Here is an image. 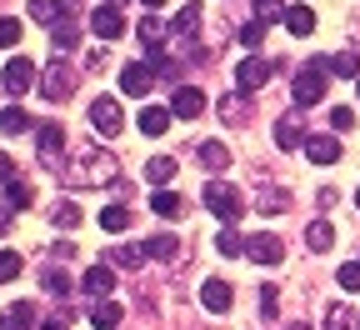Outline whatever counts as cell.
Returning <instances> with one entry per match:
<instances>
[{
	"instance_id": "1",
	"label": "cell",
	"mask_w": 360,
	"mask_h": 330,
	"mask_svg": "<svg viewBox=\"0 0 360 330\" xmlns=\"http://www.w3.org/2000/svg\"><path fill=\"white\" fill-rule=\"evenodd\" d=\"M115 180H120V165H115L110 151L80 146V151L70 156V185H115Z\"/></svg>"
},
{
	"instance_id": "2",
	"label": "cell",
	"mask_w": 360,
	"mask_h": 330,
	"mask_svg": "<svg viewBox=\"0 0 360 330\" xmlns=\"http://www.w3.org/2000/svg\"><path fill=\"white\" fill-rule=\"evenodd\" d=\"M326 85H330V70H326V56L321 61H305L295 70V110L315 106V101H326Z\"/></svg>"
},
{
	"instance_id": "3",
	"label": "cell",
	"mask_w": 360,
	"mask_h": 330,
	"mask_svg": "<svg viewBox=\"0 0 360 330\" xmlns=\"http://www.w3.org/2000/svg\"><path fill=\"white\" fill-rule=\"evenodd\" d=\"M205 205L220 225H236L240 220V191L231 180H205Z\"/></svg>"
},
{
	"instance_id": "4",
	"label": "cell",
	"mask_w": 360,
	"mask_h": 330,
	"mask_svg": "<svg viewBox=\"0 0 360 330\" xmlns=\"http://www.w3.org/2000/svg\"><path fill=\"white\" fill-rule=\"evenodd\" d=\"M35 156H40V170H60V160H65V130L56 120L35 125Z\"/></svg>"
},
{
	"instance_id": "5",
	"label": "cell",
	"mask_w": 360,
	"mask_h": 330,
	"mask_svg": "<svg viewBox=\"0 0 360 330\" xmlns=\"http://www.w3.org/2000/svg\"><path fill=\"white\" fill-rule=\"evenodd\" d=\"M70 90H75L70 61H51V65H45V75H40V96H45V101H65Z\"/></svg>"
},
{
	"instance_id": "6",
	"label": "cell",
	"mask_w": 360,
	"mask_h": 330,
	"mask_svg": "<svg viewBox=\"0 0 360 330\" xmlns=\"http://www.w3.org/2000/svg\"><path fill=\"white\" fill-rule=\"evenodd\" d=\"M245 255H250L255 265H281V260H285V241H281V235H270V230H260V235H250V241H245Z\"/></svg>"
},
{
	"instance_id": "7",
	"label": "cell",
	"mask_w": 360,
	"mask_h": 330,
	"mask_svg": "<svg viewBox=\"0 0 360 330\" xmlns=\"http://www.w3.org/2000/svg\"><path fill=\"white\" fill-rule=\"evenodd\" d=\"M90 125H96L105 140H110V135H120V125H125V110H120V101L101 96L96 106H90Z\"/></svg>"
},
{
	"instance_id": "8",
	"label": "cell",
	"mask_w": 360,
	"mask_h": 330,
	"mask_svg": "<svg viewBox=\"0 0 360 330\" xmlns=\"http://www.w3.org/2000/svg\"><path fill=\"white\" fill-rule=\"evenodd\" d=\"M265 80H270V61L250 56V61L236 65V90H240V96H255V90H265Z\"/></svg>"
},
{
	"instance_id": "9",
	"label": "cell",
	"mask_w": 360,
	"mask_h": 330,
	"mask_svg": "<svg viewBox=\"0 0 360 330\" xmlns=\"http://www.w3.org/2000/svg\"><path fill=\"white\" fill-rule=\"evenodd\" d=\"M90 30H96L101 40L125 35V15H120V6H96V11H90Z\"/></svg>"
},
{
	"instance_id": "10",
	"label": "cell",
	"mask_w": 360,
	"mask_h": 330,
	"mask_svg": "<svg viewBox=\"0 0 360 330\" xmlns=\"http://www.w3.org/2000/svg\"><path fill=\"white\" fill-rule=\"evenodd\" d=\"M35 80H40V75H35V61L15 56V61L6 65V96H25V90H30Z\"/></svg>"
},
{
	"instance_id": "11",
	"label": "cell",
	"mask_w": 360,
	"mask_h": 330,
	"mask_svg": "<svg viewBox=\"0 0 360 330\" xmlns=\"http://www.w3.org/2000/svg\"><path fill=\"white\" fill-rule=\"evenodd\" d=\"M231 300H236L231 280H205V286H200V305H205L210 315H225V310H231Z\"/></svg>"
},
{
	"instance_id": "12",
	"label": "cell",
	"mask_w": 360,
	"mask_h": 330,
	"mask_svg": "<svg viewBox=\"0 0 360 330\" xmlns=\"http://www.w3.org/2000/svg\"><path fill=\"white\" fill-rule=\"evenodd\" d=\"M80 291H85L90 300H105V296L115 291V270H110V265H90L85 280H80Z\"/></svg>"
},
{
	"instance_id": "13",
	"label": "cell",
	"mask_w": 360,
	"mask_h": 330,
	"mask_svg": "<svg viewBox=\"0 0 360 330\" xmlns=\"http://www.w3.org/2000/svg\"><path fill=\"white\" fill-rule=\"evenodd\" d=\"M150 65H141V61H130V65H120V90H125V96H135V101H141L146 96V90H150Z\"/></svg>"
},
{
	"instance_id": "14",
	"label": "cell",
	"mask_w": 360,
	"mask_h": 330,
	"mask_svg": "<svg viewBox=\"0 0 360 330\" xmlns=\"http://www.w3.org/2000/svg\"><path fill=\"white\" fill-rule=\"evenodd\" d=\"M200 110H205V96H200L195 85H180L175 96H170V115H180V120H195Z\"/></svg>"
},
{
	"instance_id": "15",
	"label": "cell",
	"mask_w": 360,
	"mask_h": 330,
	"mask_svg": "<svg viewBox=\"0 0 360 330\" xmlns=\"http://www.w3.org/2000/svg\"><path fill=\"white\" fill-rule=\"evenodd\" d=\"M305 156H310V165H335V160H340V140H330V135H305Z\"/></svg>"
},
{
	"instance_id": "16",
	"label": "cell",
	"mask_w": 360,
	"mask_h": 330,
	"mask_svg": "<svg viewBox=\"0 0 360 330\" xmlns=\"http://www.w3.org/2000/svg\"><path fill=\"white\" fill-rule=\"evenodd\" d=\"M276 146H281V151H295V146H305V130H300V110H285V115L276 120Z\"/></svg>"
},
{
	"instance_id": "17",
	"label": "cell",
	"mask_w": 360,
	"mask_h": 330,
	"mask_svg": "<svg viewBox=\"0 0 360 330\" xmlns=\"http://www.w3.org/2000/svg\"><path fill=\"white\" fill-rule=\"evenodd\" d=\"M255 205H260V215H281V210L290 205V196L281 191L276 180H260V191H255Z\"/></svg>"
},
{
	"instance_id": "18",
	"label": "cell",
	"mask_w": 360,
	"mask_h": 330,
	"mask_svg": "<svg viewBox=\"0 0 360 330\" xmlns=\"http://www.w3.org/2000/svg\"><path fill=\"white\" fill-rule=\"evenodd\" d=\"M195 156H200V165H205L210 175H220L225 165H231V151H225L220 140H200V151H195Z\"/></svg>"
},
{
	"instance_id": "19",
	"label": "cell",
	"mask_w": 360,
	"mask_h": 330,
	"mask_svg": "<svg viewBox=\"0 0 360 330\" xmlns=\"http://www.w3.org/2000/svg\"><path fill=\"white\" fill-rule=\"evenodd\" d=\"M70 11V0H30V20H40V25H51L56 30V20Z\"/></svg>"
},
{
	"instance_id": "20",
	"label": "cell",
	"mask_w": 360,
	"mask_h": 330,
	"mask_svg": "<svg viewBox=\"0 0 360 330\" xmlns=\"http://www.w3.org/2000/svg\"><path fill=\"white\" fill-rule=\"evenodd\" d=\"M120 300H96V305H90V325H96V330H115L120 325Z\"/></svg>"
},
{
	"instance_id": "21",
	"label": "cell",
	"mask_w": 360,
	"mask_h": 330,
	"mask_svg": "<svg viewBox=\"0 0 360 330\" xmlns=\"http://www.w3.org/2000/svg\"><path fill=\"white\" fill-rule=\"evenodd\" d=\"M30 325H35V305H25V300H15L0 315V330H30Z\"/></svg>"
},
{
	"instance_id": "22",
	"label": "cell",
	"mask_w": 360,
	"mask_h": 330,
	"mask_svg": "<svg viewBox=\"0 0 360 330\" xmlns=\"http://www.w3.org/2000/svg\"><path fill=\"white\" fill-rule=\"evenodd\" d=\"M141 40L150 45V51H160V45L170 40V20H160V15H146V20H141Z\"/></svg>"
},
{
	"instance_id": "23",
	"label": "cell",
	"mask_w": 360,
	"mask_h": 330,
	"mask_svg": "<svg viewBox=\"0 0 360 330\" xmlns=\"http://www.w3.org/2000/svg\"><path fill=\"white\" fill-rule=\"evenodd\" d=\"M305 246H310V250H330V246H335V225H330V220H310Z\"/></svg>"
},
{
	"instance_id": "24",
	"label": "cell",
	"mask_w": 360,
	"mask_h": 330,
	"mask_svg": "<svg viewBox=\"0 0 360 330\" xmlns=\"http://www.w3.org/2000/svg\"><path fill=\"white\" fill-rule=\"evenodd\" d=\"M150 210L165 215V220H175V215H186V201H180L175 191H155V196H150Z\"/></svg>"
},
{
	"instance_id": "25",
	"label": "cell",
	"mask_w": 360,
	"mask_h": 330,
	"mask_svg": "<svg viewBox=\"0 0 360 330\" xmlns=\"http://www.w3.org/2000/svg\"><path fill=\"white\" fill-rule=\"evenodd\" d=\"M285 30H290V35H310V30H315V11H310V6H290V11H285Z\"/></svg>"
},
{
	"instance_id": "26",
	"label": "cell",
	"mask_w": 360,
	"mask_h": 330,
	"mask_svg": "<svg viewBox=\"0 0 360 330\" xmlns=\"http://www.w3.org/2000/svg\"><path fill=\"white\" fill-rule=\"evenodd\" d=\"M326 70H330V75H340V80H360V61H355L350 51H340V56H326Z\"/></svg>"
},
{
	"instance_id": "27",
	"label": "cell",
	"mask_w": 360,
	"mask_h": 330,
	"mask_svg": "<svg viewBox=\"0 0 360 330\" xmlns=\"http://www.w3.org/2000/svg\"><path fill=\"white\" fill-rule=\"evenodd\" d=\"M141 130H146V135H165V130H170V110L146 106V110H141Z\"/></svg>"
},
{
	"instance_id": "28",
	"label": "cell",
	"mask_w": 360,
	"mask_h": 330,
	"mask_svg": "<svg viewBox=\"0 0 360 330\" xmlns=\"http://www.w3.org/2000/svg\"><path fill=\"white\" fill-rule=\"evenodd\" d=\"M110 260H115L120 270H141V265L150 260V250H146V246H120V250H115Z\"/></svg>"
},
{
	"instance_id": "29",
	"label": "cell",
	"mask_w": 360,
	"mask_h": 330,
	"mask_svg": "<svg viewBox=\"0 0 360 330\" xmlns=\"http://www.w3.org/2000/svg\"><path fill=\"white\" fill-rule=\"evenodd\" d=\"M20 130H30V115L20 106H6L0 110V135H20Z\"/></svg>"
},
{
	"instance_id": "30",
	"label": "cell",
	"mask_w": 360,
	"mask_h": 330,
	"mask_svg": "<svg viewBox=\"0 0 360 330\" xmlns=\"http://www.w3.org/2000/svg\"><path fill=\"white\" fill-rule=\"evenodd\" d=\"M170 175H175V160H170V156H155V160L146 165V180L155 185V191H165V180H170Z\"/></svg>"
},
{
	"instance_id": "31",
	"label": "cell",
	"mask_w": 360,
	"mask_h": 330,
	"mask_svg": "<svg viewBox=\"0 0 360 330\" xmlns=\"http://www.w3.org/2000/svg\"><path fill=\"white\" fill-rule=\"evenodd\" d=\"M51 220H56V230H75V225H80V205H75V201H56Z\"/></svg>"
},
{
	"instance_id": "32",
	"label": "cell",
	"mask_w": 360,
	"mask_h": 330,
	"mask_svg": "<svg viewBox=\"0 0 360 330\" xmlns=\"http://www.w3.org/2000/svg\"><path fill=\"white\" fill-rule=\"evenodd\" d=\"M215 250H220V255H245V241L236 235V225H220V235H215Z\"/></svg>"
},
{
	"instance_id": "33",
	"label": "cell",
	"mask_w": 360,
	"mask_h": 330,
	"mask_svg": "<svg viewBox=\"0 0 360 330\" xmlns=\"http://www.w3.org/2000/svg\"><path fill=\"white\" fill-rule=\"evenodd\" d=\"M40 286L51 291V296H70V275L56 270V265H45V270H40Z\"/></svg>"
},
{
	"instance_id": "34",
	"label": "cell",
	"mask_w": 360,
	"mask_h": 330,
	"mask_svg": "<svg viewBox=\"0 0 360 330\" xmlns=\"http://www.w3.org/2000/svg\"><path fill=\"white\" fill-rule=\"evenodd\" d=\"M146 250H150V260H175L180 241H175V235H155V241H146Z\"/></svg>"
},
{
	"instance_id": "35",
	"label": "cell",
	"mask_w": 360,
	"mask_h": 330,
	"mask_svg": "<svg viewBox=\"0 0 360 330\" xmlns=\"http://www.w3.org/2000/svg\"><path fill=\"white\" fill-rule=\"evenodd\" d=\"M125 225H130V210H125V205H105V210H101V230L120 235Z\"/></svg>"
},
{
	"instance_id": "36",
	"label": "cell",
	"mask_w": 360,
	"mask_h": 330,
	"mask_svg": "<svg viewBox=\"0 0 360 330\" xmlns=\"http://www.w3.org/2000/svg\"><path fill=\"white\" fill-rule=\"evenodd\" d=\"M30 201H35V196H30L25 180H11V185H6V210H25Z\"/></svg>"
},
{
	"instance_id": "37",
	"label": "cell",
	"mask_w": 360,
	"mask_h": 330,
	"mask_svg": "<svg viewBox=\"0 0 360 330\" xmlns=\"http://www.w3.org/2000/svg\"><path fill=\"white\" fill-rule=\"evenodd\" d=\"M51 40H56V51H60V56H65V51H75V40H80V30H75V25H70V20H60V25H56V30H51Z\"/></svg>"
},
{
	"instance_id": "38",
	"label": "cell",
	"mask_w": 360,
	"mask_h": 330,
	"mask_svg": "<svg viewBox=\"0 0 360 330\" xmlns=\"http://www.w3.org/2000/svg\"><path fill=\"white\" fill-rule=\"evenodd\" d=\"M240 45H245V51H260V45H265V20H245L240 25Z\"/></svg>"
},
{
	"instance_id": "39",
	"label": "cell",
	"mask_w": 360,
	"mask_h": 330,
	"mask_svg": "<svg viewBox=\"0 0 360 330\" xmlns=\"http://www.w3.org/2000/svg\"><path fill=\"white\" fill-rule=\"evenodd\" d=\"M200 15H205L200 6H186V11H180V20H175V30H180V35H195V30H200Z\"/></svg>"
},
{
	"instance_id": "40",
	"label": "cell",
	"mask_w": 360,
	"mask_h": 330,
	"mask_svg": "<svg viewBox=\"0 0 360 330\" xmlns=\"http://www.w3.org/2000/svg\"><path fill=\"white\" fill-rule=\"evenodd\" d=\"M340 291H350V296L360 291V260H345L340 265Z\"/></svg>"
},
{
	"instance_id": "41",
	"label": "cell",
	"mask_w": 360,
	"mask_h": 330,
	"mask_svg": "<svg viewBox=\"0 0 360 330\" xmlns=\"http://www.w3.org/2000/svg\"><path fill=\"white\" fill-rule=\"evenodd\" d=\"M285 20V0H255V20Z\"/></svg>"
},
{
	"instance_id": "42",
	"label": "cell",
	"mask_w": 360,
	"mask_h": 330,
	"mask_svg": "<svg viewBox=\"0 0 360 330\" xmlns=\"http://www.w3.org/2000/svg\"><path fill=\"white\" fill-rule=\"evenodd\" d=\"M276 310H281V291H276V286H265V291H260V320H270Z\"/></svg>"
},
{
	"instance_id": "43",
	"label": "cell",
	"mask_w": 360,
	"mask_h": 330,
	"mask_svg": "<svg viewBox=\"0 0 360 330\" xmlns=\"http://www.w3.org/2000/svg\"><path fill=\"white\" fill-rule=\"evenodd\" d=\"M20 45V20H0V51Z\"/></svg>"
},
{
	"instance_id": "44",
	"label": "cell",
	"mask_w": 360,
	"mask_h": 330,
	"mask_svg": "<svg viewBox=\"0 0 360 330\" xmlns=\"http://www.w3.org/2000/svg\"><path fill=\"white\" fill-rule=\"evenodd\" d=\"M355 320H350V310L345 305H330V315H326V330H350Z\"/></svg>"
},
{
	"instance_id": "45",
	"label": "cell",
	"mask_w": 360,
	"mask_h": 330,
	"mask_svg": "<svg viewBox=\"0 0 360 330\" xmlns=\"http://www.w3.org/2000/svg\"><path fill=\"white\" fill-rule=\"evenodd\" d=\"M20 275V255L15 250H0V280H15Z\"/></svg>"
},
{
	"instance_id": "46",
	"label": "cell",
	"mask_w": 360,
	"mask_h": 330,
	"mask_svg": "<svg viewBox=\"0 0 360 330\" xmlns=\"http://www.w3.org/2000/svg\"><path fill=\"white\" fill-rule=\"evenodd\" d=\"M330 125H335V130H350V125H355V110H350V106H335V110H330Z\"/></svg>"
},
{
	"instance_id": "47",
	"label": "cell",
	"mask_w": 360,
	"mask_h": 330,
	"mask_svg": "<svg viewBox=\"0 0 360 330\" xmlns=\"http://www.w3.org/2000/svg\"><path fill=\"white\" fill-rule=\"evenodd\" d=\"M11 180H15V165H11L6 151H0V185H11Z\"/></svg>"
},
{
	"instance_id": "48",
	"label": "cell",
	"mask_w": 360,
	"mask_h": 330,
	"mask_svg": "<svg viewBox=\"0 0 360 330\" xmlns=\"http://www.w3.org/2000/svg\"><path fill=\"white\" fill-rule=\"evenodd\" d=\"M40 330H65V320H45V325H40Z\"/></svg>"
},
{
	"instance_id": "49",
	"label": "cell",
	"mask_w": 360,
	"mask_h": 330,
	"mask_svg": "<svg viewBox=\"0 0 360 330\" xmlns=\"http://www.w3.org/2000/svg\"><path fill=\"white\" fill-rule=\"evenodd\" d=\"M141 6H146V11H160V6H165V0H141Z\"/></svg>"
},
{
	"instance_id": "50",
	"label": "cell",
	"mask_w": 360,
	"mask_h": 330,
	"mask_svg": "<svg viewBox=\"0 0 360 330\" xmlns=\"http://www.w3.org/2000/svg\"><path fill=\"white\" fill-rule=\"evenodd\" d=\"M285 330H310V325H305V320H290V325H285Z\"/></svg>"
},
{
	"instance_id": "51",
	"label": "cell",
	"mask_w": 360,
	"mask_h": 330,
	"mask_svg": "<svg viewBox=\"0 0 360 330\" xmlns=\"http://www.w3.org/2000/svg\"><path fill=\"white\" fill-rule=\"evenodd\" d=\"M110 6H125V0H110Z\"/></svg>"
},
{
	"instance_id": "52",
	"label": "cell",
	"mask_w": 360,
	"mask_h": 330,
	"mask_svg": "<svg viewBox=\"0 0 360 330\" xmlns=\"http://www.w3.org/2000/svg\"><path fill=\"white\" fill-rule=\"evenodd\" d=\"M355 205H360V191H355Z\"/></svg>"
},
{
	"instance_id": "53",
	"label": "cell",
	"mask_w": 360,
	"mask_h": 330,
	"mask_svg": "<svg viewBox=\"0 0 360 330\" xmlns=\"http://www.w3.org/2000/svg\"><path fill=\"white\" fill-rule=\"evenodd\" d=\"M355 330H360V320H355Z\"/></svg>"
},
{
	"instance_id": "54",
	"label": "cell",
	"mask_w": 360,
	"mask_h": 330,
	"mask_svg": "<svg viewBox=\"0 0 360 330\" xmlns=\"http://www.w3.org/2000/svg\"><path fill=\"white\" fill-rule=\"evenodd\" d=\"M355 90H360V80H355Z\"/></svg>"
}]
</instances>
